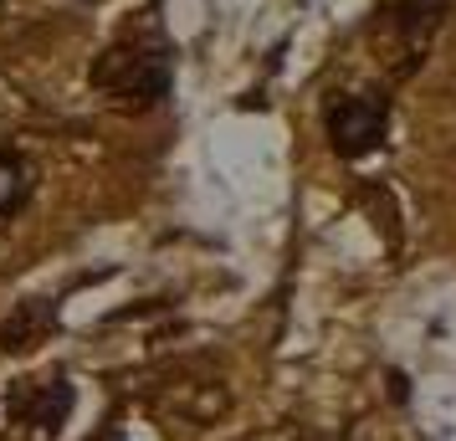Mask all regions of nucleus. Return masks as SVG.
<instances>
[{
    "mask_svg": "<svg viewBox=\"0 0 456 441\" xmlns=\"http://www.w3.org/2000/svg\"><path fill=\"white\" fill-rule=\"evenodd\" d=\"M31 190H37V165L21 149H0V216L11 221L16 210H26Z\"/></svg>",
    "mask_w": 456,
    "mask_h": 441,
    "instance_id": "obj_5",
    "label": "nucleus"
},
{
    "mask_svg": "<svg viewBox=\"0 0 456 441\" xmlns=\"http://www.w3.org/2000/svg\"><path fill=\"white\" fill-rule=\"evenodd\" d=\"M452 16V0H395L385 11V42H390V67L395 78H405L426 62L436 31Z\"/></svg>",
    "mask_w": 456,
    "mask_h": 441,
    "instance_id": "obj_3",
    "label": "nucleus"
},
{
    "mask_svg": "<svg viewBox=\"0 0 456 441\" xmlns=\"http://www.w3.org/2000/svg\"><path fill=\"white\" fill-rule=\"evenodd\" d=\"M5 411H11V421H21L31 431H52V437H57V426L72 416V385H67V375L21 380V385L5 396Z\"/></svg>",
    "mask_w": 456,
    "mask_h": 441,
    "instance_id": "obj_4",
    "label": "nucleus"
},
{
    "mask_svg": "<svg viewBox=\"0 0 456 441\" xmlns=\"http://www.w3.org/2000/svg\"><path fill=\"white\" fill-rule=\"evenodd\" d=\"M46 323H52V308L46 303H21V314L0 323V339H5V349H26V344L42 339Z\"/></svg>",
    "mask_w": 456,
    "mask_h": 441,
    "instance_id": "obj_6",
    "label": "nucleus"
},
{
    "mask_svg": "<svg viewBox=\"0 0 456 441\" xmlns=\"http://www.w3.org/2000/svg\"><path fill=\"white\" fill-rule=\"evenodd\" d=\"M103 441H124V437H118V431H108V437H103Z\"/></svg>",
    "mask_w": 456,
    "mask_h": 441,
    "instance_id": "obj_7",
    "label": "nucleus"
},
{
    "mask_svg": "<svg viewBox=\"0 0 456 441\" xmlns=\"http://www.w3.org/2000/svg\"><path fill=\"white\" fill-rule=\"evenodd\" d=\"M323 128H329L333 154L359 159L370 149L385 144V128H390V98L385 93H338L323 108Z\"/></svg>",
    "mask_w": 456,
    "mask_h": 441,
    "instance_id": "obj_2",
    "label": "nucleus"
},
{
    "mask_svg": "<svg viewBox=\"0 0 456 441\" xmlns=\"http://www.w3.org/2000/svg\"><path fill=\"white\" fill-rule=\"evenodd\" d=\"M93 87L108 93V98L118 108H128V113L159 108L169 98V57L159 46L118 42L93 62Z\"/></svg>",
    "mask_w": 456,
    "mask_h": 441,
    "instance_id": "obj_1",
    "label": "nucleus"
}]
</instances>
